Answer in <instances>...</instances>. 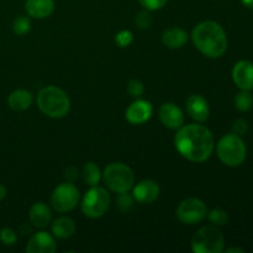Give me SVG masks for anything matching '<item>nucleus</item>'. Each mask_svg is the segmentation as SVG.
Wrapping results in <instances>:
<instances>
[{
    "label": "nucleus",
    "instance_id": "nucleus-1",
    "mask_svg": "<svg viewBox=\"0 0 253 253\" xmlns=\"http://www.w3.org/2000/svg\"><path fill=\"white\" fill-rule=\"evenodd\" d=\"M178 152L190 162H205L209 160L215 148L214 135L200 124H189L178 128L174 137Z\"/></svg>",
    "mask_w": 253,
    "mask_h": 253
},
{
    "label": "nucleus",
    "instance_id": "nucleus-2",
    "mask_svg": "<svg viewBox=\"0 0 253 253\" xmlns=\"http://www.w3.org/2000/svg\"><path fill=\"white\" fill-rule=\"evenodd\" d=\"M192 41L209 58H220L227 49V36L224 27L211 20L200 22L193 29Z\"/></svg>",
    "mask_w": 253,
    "mask_h": 253
},
{
    "label": "nucleus",
    "instance_id": "nucleus-3",
    "mask_svg": "<svg viewBox=\"0 0 253 253\" xmlns=\"http://www.w3.org/2000/svg\"><path fill=\"white\" fill-rule=\"evenodd\" d=\"M37 105L44 115L53 119L64 118L71 110V100L63 89L54 85L44 86L37 95Z\"/></svg>",
    "mask_w": 253,
    "mask_h": 253
},
{
    "label": "nucleus",
    "instance_id": "nucleus-4",
    "mask_svg": "<svg viewBox=\"0 0 253 253\" xmlns=\"http://www.w3.org/2000/svg\"><path fill=\"white\" fill-rule=\"evenodd\" d=\"M216 153L225 166L239 167L246 160L247 148L244 140L231 132L220 138L216 145Z\"/></svg>",
    "mask_w": 253,
    "mask_h": 253
},
{
    "label": "nucleus",
    "instance_id": "nucleus-5",
    "mask_svg": "<svg viewBox=\"0 0 253 253\" xmlns=\"http://www.w3.org/2000/svg\"><path fill=\"white\" fill-rule=\"evenodd\" d=\"M103 180L111 192L121 194L132 189L135 184V174L125 163L113 162L104 170Z\"/></svg>",
    "mask_w": 253,
    "mask_h": 253
},
{
    "label": "nucleus",
    "instance_id": "nucleus-6",
    "mask_svg": "<svg viewBox=\"0 0 253 253\" xmlns=\"http://www.w3.org/2000/svg\"><path fill=\"white\" fill-rule=\"evenodd\" d=\"M190 245L194 253H220L224 251L225 239L216 226L208 225L195 232Z\"/></svg>",
    "mask_w": 253,
    "mask_h": 253
},
{
    "label": "nucleus",
    "instance_id": "nucleus-7",
    "mask_svg": "<svg viewBox=\"0 0 253 253\" xmlns=\"http://www.w3.org/2000/svg\"><path fill=\"white\" fill-rule=\"evenodd\" d=\"M110 207V195L103 187L94 185L82 199V211L86 217L98 219L106 214Z\"/></svg>",
    "mask_w": 253,
    "mask_h": 253
},
{
    "label": "nucleus",
    "instance_id": "nucleus-8",
    "mask_svg": "<svg viewBox=\"0 0 253 253\" xmlns=\"http://www.w3.org/2000/svg\"><path fill=\"white\" fill-rule=\"evenodd\" d=\"M79 190L72 182L62 183L54 188L51 195V204L58 212L72 211L79 203Z\"/></svg>",
    "mask_w": 253,
    "mask_h": 253
},
{
    "label": "nucleus",
    "instance_id": "nucleus-9",
    "mask_svg": "<svg viewBox=\"0 0 253 253\" xmlns=\"http://www.w3.org/2000/svg\"><path fill=\"white\" fill-rule=\"evenodd\" d=\"M177 217L182 224L195 225L207 217V205L202 199L188 198L180 202L177 208Z\"/></svg>",
    "mask_w": 253,
    "mask_h": 253
},
{
    "label": "nucleus",
    "instance_id": "nucleus-10",
    "mask_svg": "<svg viewBox=\"0 0 253 253\" xmlns=\"http://www.w3.org/2000/svg\"><path fill=\"white\" fill-rule=\"evenodd\" d=\"M160 120L166 127L178 130L184 125V113L178 105L173 103H165L158 110Z\"/></svg>",
    "mask_w": 253,
    "mask_h": 253
},
{
    "label": "nucleus",
    "instance_id": "nucleus-11",
    "mask_svg": "<svg viewBox=\"0 0 253 253\" xmlns=\"http://www.w3.org/2000/svg\"><path fill=\"white\" fill-rule=\"evenodd\" d=\"M153 113V106L150 101L137 99L133 101L126 110V119L130 124L133 125H141V124L147 123L151 119Z\"/></svg>",
    "mask_w": 253,
    "mask_h": 253
},
{
    "label": "nucleus",
    "instance_id": "nucleus-12",
    "mask_svg": "<svg viewBox=\"0 0 253 253\" xmlns=\"http://www.w3.org/2000/svg\"><path fill=\"white\" fill-rule=\"evenodd\" d=\"M234 83L241 90H253V63L246 59L239 61L232 68Z\"/></svg>",
    "mask_w": 253,
    "mask_h": 253
},
{
    "label": "nucleus",
    "instance_id": "nucleus-13",
    "mask_svg": "<svg viewBox=\"0 0 253 253\" xmlns=\"http://www.w3.org/2000/svg\"><path fill=\"white\" fill-rule=\"evenodd\" d=\"M56 250L54 236L46 231H39L32 235L26 246L27 253H53Z\"/></svg>",
    "mask_w": 253,
    "mask_h": 253
},
{
    "label": "nucleus",
    "instance_id": "nucleus-14",
    "mask_svg": "<svg viewBox=\"0 0 253 253\" xmlns=\"http://www.w3.org/2000/svg\"><path fill=\"white\" fill-rule=\"evenodd\" d=\"M160 185L157 182L151 179L141 180L140 183L132 187V197L136 202L141 204H151L156 202L160 197Z\"/></svg>",
    "mask_w": 253,
    "mask_h": 253
},
{
    "label": "nucleus",
    "instance_id": "nucleus-15",
    "mask_svg": "<svg viewBox=\"0 0 253 253\" xmlns=\"http://www.w3.org/2000/svg\"><path fill=\"white\" fill-rule=\"evenodd\" d=\"M185 108H187V113L189 114L190 118L197 121V123H204V121L209 119V103H208V100L204 96L199 95V94L190 95L187 99Z\"/></svg>",
    "mask_w": 253,
    "mask_h": 253
},
{
    "label": "nucleus",
    "instance_id": "nucleus-16",
    "mask_svg": "<svg viewBox=\"0 0 253 253\" xmlns=\"http://www.w3.org/2000/svg\"><path fill=\"white\" fill-rule=\"evenodd\" d=\"M29 217L31 224L37 229H44L51 224L52 212L46 203H35L29 211Z\"/></svg>",
    "mask_w": 253,
    "mask_h": 253
},
{
    "label": "nucleus",
    "instance_id": "nucleus-17",
    "mask_svg": "<svg viewBox=\"0 0 253 253\" xmlns=\"http://www.w3.org/2000/svg\"><path fill=\"white\" fill-rule=\"evenodd\" d=\"M25 9L29 16L46 19L54 11V0H26Z\"/></svg>",
    "mask_w": 253,
    "mask_h": 253
},
{
    "label": "nucleus",
    "instance_id": "nucleus-18",
    "mask_svg": "<svg viewBox=\"0 0 253 253\" xmlns=\"http://www.w3.org/2000/svg\"><path fill=\"white\" fill-rule=\"evenodd\" d=\"M34 103V94L26 89H16L10 93L7 98V104L15 111L27 110Z\"/></svg>",
    "mask_w": 253,
    "mask_h": 253
},
{
    "label": "nucleus",
    "instance_id": "nucleus-19",
    "mask_svg": "<svg viewBox=\"0 0 253 253\" xmlns=\"http://www.w3.org/2000/svg\"><path fill=\"white\" fill-rule=\"evenodd\" d=\"M188 41V34L185 30L180 27H172L166 30L162 34V42L168 48H180L184 46Z\"/></svg>",
    "mask_w": 253,
    "mask_h": 253
},
{
    "label": "nucleus",
    "instance_id": "nucleus-20",
    "mask_svg": "<svg viewBox=\"0 0 253 253\" xmlns=\"http://www.w3.org/2000/svg\"><path fill=\"white\" fill-rule=\"evenodd\" d=\"M76 222L67 216L57 217L53 222H52V234L54 237L61 240L69 239L76 234Z\"/></svg>",
    "mask_w": 253,
    "mask_h": 253
},
{
    "label": "nucleus",
    "instance_id": "nucleus-21",
    "mask_svg": "<svg viewBox=\"0 0 253 253\" xmlns=\"http://www.w3.org/2000/svg\"><path fill=\"white\" fill-rule=\"evenodd\" d=\"M82 177H83V182L85 183L89 187H94V185H98L99 182L103 178V173H101L100 168L96 163L89 162L86 163L83 167L82 170Z\"/></svg>",
    "mask_w": 253,
    "mask_h": 253
},
{
    "label": "nucleus",
    "instance_id": "nucleus-22",
    "mask_svg": "<svg viewBox=\"0 0 253 253\" xmlns=\"http://www.w3.org/2000/svg\"><path fill=\"white\" fill-rule=\"evenodd\" d=\"M235 106L239 111L246 113L253 106V95L250 90H241L235 96Z\"/></svg>",
    "mask_w": 253,
    "mask_h": 253
},
{
    "label": "nucleus",
    "instance_id": "nucleus-23",
    "mask_svg": "<svg viewBox=\"0 0 253 253\" xmlns=\"http://www.w3.org/2000/svg\"><path fill=\"white\" fill-rule=\"evenodd\" d=\"M207 216H208V219H209V221L211 222V225H214V226H216V227L225 226V225H227V222H229V220H230L229 214H227L225 210L219 209V208H216V209H212L211 211L208 212Z\"/></svg>",
    "mask_w": 253,
    "mask_h": 253
},
{
    "label": "nucleus",
    "instance_id": "nucleus-24",
    "mask_svg": "<svg viewBox=\"0 0 253 253\" xmlns=\"http://www.w3.org/2000/svg\"><path fill=\"white\" fill-rule=\"evenodd\" d=\"M31 29V20L27 16H19L14 20L12 24V30L19 36H24Z\"/></svg>",
    "mask_w": 253,
    "mask_h": 253
},
{
    "label": "nucleus",
    "instance_id": "nucleus-25",
    "mask_svg": "<svg viewBox=\"0 0 253 253\" xmlns=\"http://www.w3.org/2000/svg\"><path fill=\"white\" fill-rule=\"evenodd\" d=\"M133 41V35L132 32L128 31V30H121L116 34L115 36V42L119 47L121 48H125V47H128Z\"/></svg>",
    "mask_w": 253,
    "mask_h": 253
},
{
    "label": "nucleus",
    "instance_id": "nucleus-26",
    "mask_svg": "<svg viewBox=\"0 0 253 253\" xmlns=\"http://www.w3.org/2000/svg\"><path fill=\"white\" fill-rule=\"evenodd\" d=\"M127 93L130 94L132 98H140L142 96V94L145 93V85L141 81L138 79H132V81L128 82L127 84Z\"/></svg>",
    "mask_w": 253,
    "mask_h": 253
},
{
    "label": "nucleus",
    "instance_id": "nucleus-27",
    "mask_svg": "<svg viewBox=\"0 0 253 253\" xmlns=\"http://www.w3.org/2000/svg\"><path fill=\"white\" fill-rule=\"evenodd\" d=\"M0 241L5 245V246H12L16 244L17 241V235L10 227H4L0 230Z\"/></svg>",
    "mask_w": 253,
    "mask_h": 253
},
{
    "label": "nucleus",
    "instance_id": "nucleus-28",
    "mask_svg": "<svg viewBox=\"0 0 253 253\" xmlns=\"http://www.w3.org/2000/svg\"><path fill=\"white\" fill-rule=\"evenodd\" d=\"M133 200H135V198H133L132 195L128 194V192L121 193L118 198V208L120 209V211H128V210L132 208Z\"/></svg>",
    "mask_w": 253,
    "mask_h": 253
},
{
    "label": "nucleus",
    "instance_id": "nucleus-29",
    "mask_svg": "<svg viewBox=\"0 0 253 253\" xmlns=\"http://www.w3.org/2000/svg\"><path fill=\"white\" fill-rule=\"evenodd\" d=\"M141 4V6L145 7L148 11H156V10H160L167 4L168 0H138Z\"/></svg>",
    "mask_w": 253,
    "mask_h": 253
},
{
    "label": "nucleus",
    "instance_id": "nucleus-30",
    "mask_svg": "<svg viewBox=\"0 0 253 253\" xmlns=\"http://www.w3.org/2000/svg\"><path fill=\"white\" fill-rule=\"evenodd\" d=\"M151 24H152V15L150 14L148 10L141 11L136 16V25L138 26V29H147V27H150Z\"/></svg>",
    "mask_w": 253,
    "mask_h": 253
},
{
    "label": "nucleus",
    "instance_id": "nucleus-31",
    "mask_svg": "<svg viewBox=\"0 0 253 253\" xmlns=\"http://www.w3.org/2000/svg\"><path fill=\"white\" fill-rule=\"evenodd\" d=\"M247 131H249V124L244 119H237L234 124H232V133L242 137L244 135H246Z\"/></svg>",
    "mask_w": 253,
    "mask_h": 253
},
{
    "label": "nucleus",
    "instance_id": "nucleus-32",
    "mask_svg": "<svg viewBox=\"0 0 253 253\" xmlns=\"http://www.w3.org/2000/svg\"><path fill=\"white\" fill-rule=\"evenodd\" d=\"M77 177H78V169L77 168L71 167L66 170V178L69 179V182H73L74 179H77Z\"/></svg>",
    "mask_w": 253,
    "mask_h": 253
},
{
    "label": "nucleus",
    "instance_id": "nucleus-33",
    "mask_svg": "<svg viewBox=\"0 0 253 253\" xmlns=\"http://www.w3.org/2000/svg\"><path fill=\"white\" fill-rule=\"evenodd\" d=\"M226 253H244L245 251L242 249H239V247H230V249L225 250Z\"/></svg>",
    "mask_w": 253,
    "mask_h": 253
},
{
    "label": "nucleus",
    "instance_id": "nucleus-34",
    "mask_svg": "<svg viewBox=\"0 0 253 253\" xmlns=\"http://www.w3.org/2000/svg\"><path fill=\"white\" fill-rule=\"evenodd\" d=\"M6 194H7L6 188H5L2 184H0V202L5 199V197H6Z\"/></svg>",
    "mask_w": 253,
    "mask_h": 253
},
{
    "label": "nucleus",
    "instance_id": "nucleus-35",
    "mask_svg": "<svg viewBox=\"0 0 253 253\" xmlns=\"http://www.w3.org/2000/svg\"><path fill=\"white\" fill-rule=\"evenodd\" d=\"M241 2L249 9H253V0H241Z\"/></svg>",
    "mask_w": 253,
    "mask_h": 253
}]
</instances>
